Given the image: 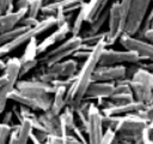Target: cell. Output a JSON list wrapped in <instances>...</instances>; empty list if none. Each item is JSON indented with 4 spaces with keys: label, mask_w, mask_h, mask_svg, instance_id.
<instances>
[{
    "label": "cell",
    "mask_w": 153,
    "mask_h": 144,
    "mask_svg": "<svg viewBox=\"0 0 153 144\" xmlns=\"http://www.w3.org/2000/svg\"><path fill=\"white\" fill-rule=\"evenodd\" d=\"M106 47L108 46H106L105 40L99 41L93 47V49L91 50L88 58L86 60H84L80 70L76 73V80L69 88H67V91H66V102H67V104L72 100H76V101H82L84 100L86 90L90 86V84L92 83L93 71H94V68L97 67V65L99 62L102 52Z\"/></svg>",
    "instance_id": "1"
},
{
    "label": "cell",
    "mask_w": 153,
    "mask_h": 144,
    "mask_svg": "<svg viewBox=\"0 0 153 144\" xmlns=\"http://www.w3.org/2000/svg\"><path fill=\"white\" fill-rule=\"evenodd\" d=\"M56 26V20H55V17H44L43 19H41L35 26H31L27 30H25L22 35H19L17 38H14L13 41L11 42H7V43H4L0 46V55L1 58L7 55L8 53L13 52L14 49L19 48L22 44L24 43H27L32 37H37L38 35L50 30L51 28Z\"/></svg>",
    "instance_id": "2"
},
{
    "label": "cell",
    "mask_w": 153,
    "mask_h": 144,
    "mask_svg": "<svg viewBox=\"0 0 153 144\" xmlns=\"http://www.w3.org/2000/svg\"><path fill=\"white\" fill-rule=\"evenodd\" d=\"M81 44H82L81 36H71L69 38L61 42L57 47L41 54L38 58V62L43 64L45 66H50L56 62H60V61L72 56L74 52L80 49Z\"/></svg>",
    "instance_id": "3"
},
{
    "label": "cell",
    "mask_w": 153,
    "mask_h": 144,
    "mask_svg": "<svg viewBox=\"0 0 153 144\" xmlns=\"http://www.w3.org/2000/svg\"><path fill=\"white\" fill-rule=\"evenodd\" d=\"M147 125L148 122L143 118L136 114H127L120 116L114 131L118 137L134 142L141 136V133L147 127Z\"/></svg>",
    "instance_id": "4"
},
{
    "label": "cell",
    "mask_w": 153,
    "mask_h": 144,
    "mask_svg": "<svg viewBox=\"0 0 153 144\" xmlns=\"http://www.w3.org/2000/svg\"><path fill=\"white\" fill-rule=\"evenodd\" d=\"M152 2L153 0H131L124 26L126 34L131 36H135L137 34Z\"/></svg>",
    "instance_id": "5"
},
{
    "label": "cell",
    "mask_w": 153,
    "mask_h": 144,
    "mask_svg": "<svg viewBox=\"0 0 153 144\" xmlns=\"http://www.w3.org/2000/svg\"><path fill=\"white\" fill-rule=\"evenodd\" d=\"M108 20H109V29L106 31L105 42H106V46L110 47V46L115 44V42H117L120 40L121 35L124 32V25H123V20H122L120 0L114 1L110 5Z\"/></svg>",
    "instance_id": "6"
},
{
    "label": "cell",
    "mask_w": 153,
    "mask_h": 144,
    "mask_svg": "<svg viewBox=\"0 0 153 144\" xmlns=\"http://www.w3.org/2000/svg\"><path fill=\"white\" fill-rule=\"evenodd\" d=\"M118 41L124 49L136 53L142 61L143 60L153 61V44L149 43L148 41L143 38H139L136 36L128 35L126 32L121 35Z\"/></svg>",
    "instance_id": "7"
},
{
    "label": "cell",
    "mask_w": 153,
    "mask_h": 144,
    "mask_svg": "<svg viewBox=\"0 0 153 144\" xmlns=\"http://www.w3.org/2000/svg\"><path fill=\"white\" fill-rule=\"evenodd\" d=\"M142 60L140 56L130 50H116L111 48H105L102 52L98 65H124V64H139Z\"/></svg>",
    "instance_id": "8"
},
{
    "label": "cell",
    "mask_w": 153,
    "mask_h": 144,
    "mask_svg": "<svg viewBox=\"0 0 153 144\" xmlns=\"http://www.w3.org/2000/svg\"><path fill=\"white\" fill-rule=\"evenodd\" d=\"M103 114L100 112V108L92 103L88 108V124H87V143L88 144H98L104 134V127L102 122Z\"/></svg>",
    "instance_id": "9"
},
{
    "label": "cell",
    "mask_w": 153,
    "mask_h": 144,
    "mask_svg": "<svg viewBox=\"0 0 153 144\" xmlns=\"http://www.w3.org/2000/svg\"><path fill=\"white\" fill-rule=\"evenodd\" d=\"M124 65H97L92 74V82H111L126 77Z\"/></svg>",
    "instance_id": "10"
},
{
    "label": "cell",
    "mask_w": 153,
    "mask_h": 144,
    "mask_svg": "<svg viewBox=\"0 0 153 144\" xmlns=\"http://www.w3.org/2000/svg\"><path fill=\"white\" fill-rule=\"evenodd\" d=\"M47 71H49L50 73H53L56 79L57 78H68L72 77L74 74L78 73L79 71V65H78V60L74 58L71 59H65L60 62H56L54 65L47 66Z\"/></svg>",
    "instance_id": "11"
},
{
    "label": "cell",
    "mask_w": 153,
    "mask_h": 144,
    "mask_svg": "<svg viewBox=\"0 0 153 144\" xmlns=\"http://www.w3.org/2000/svg\"><path fill=\"white\" fill-rule=\"evenodd\" d=\"M115 84L111 82H92L86 90L84 100H99L109 98L114 94Z\"/></svg>",
    "instance_id": "12"
},
{
    "label": "cell",
    "mask_w": 153,
    "mask_h": 144,
    "mask_svg": "<svg viewBox=\"0 0 153 144\" xmlns=\"http://www.w3.org/2000/svg\"><path fill=\"white\" fill-rule=\"evenodd\" d=\"M12 126V132L7 144H27L30 133L32 132L31 122L27 118L23 119L20 122H17Z\"/></svg>",
    "instance_id": "13"
},
{
    "label": "cell",
    "mask_w": 153,
    "mask_h": 144,
    "mask_svg": "<svg viewBox=\"0 0 153 144\" xmlns=\"http://www.w3.org/2000/svg\"><path fill=\"white\" fill-rule=\"evenodd\" d=\"M145 107H146L145 103L134 100L124 104H112L109 108L100 109V112L104 115H120L121 116V115H127V114H135L139 110L143 109Z\"/></svg>",
    "instance_id": "14"
},
{
    "label": "cell",
    "mask_w": 153,
    "mask_h": 144,
    "mask_svg": "<svg viewBox=\"0 0 153 144\" xmlns=\"http://www.w3.org/2000/svg\"><path fill=\"white\" fill-rule=\"evenodd\" d=\"M27 14L26 10H13L0 14V34L16 28Z\"/></svg>",
    "instance_id": "15"
},
{
    "label": "cell",
    "mask_w": 153,
    "mask_h": 144,
    "mask_svg": "<svg viewBox=\"0 0 153 144\" xmlns=\"http://www.w3.org/2000/svg\"><path fill=\"white\" fill-rule=\"evenodd\" d=\"M130 89L134 96V100L145 103L146 106H149L153 103V88H149L140 82H135L130 79Z\"/></svg>",
    "instance_id": "16"
},
{
    "label": "cell",
    "mask_w": 153,
    "mask_h": 144,
    "mask_svg": "<svg viewBox=\"0 0 153 144\" xmlns=\"http://www.w3.org/2000/svg\"><path fill=\"white\" fill-rule=\"evenodd\" d=\"M19 72H20V60L19 58H8L6 60L5 64V68H4V74L7 78V86H10L11 89L16 88L17 82L20 79L19 77Z\"/></svg>",
    "instance_id": "17"
},
{
    "label": "cell",
    "mask_w": 153,
    "mask_h": 144,
    "mask_svg": "<svg viewBox=\"0 0 153 144\" xmlns=\"http://www.w3.org/2000/svg\"><path fill=\"white\" fill-rule=\"evenodd\" d=\"M109 0H87L82 4L85 10V20L90 23L102 12H104L108 7Z\"/></svg>",
    "instance_id": "18"
},
{
    "label": "cell",
    "mask_w": 153,
    "mask_h": 144,
    "mask_svg": "<svg viewBox=\"0 0 153 144\" xmlns=\"http://www.w3.org/2000/svg\"><path fill=\"white\" fill-rule=\"evenodd\" d=\"M37 116H38L39 122L44 126V128L48 131L49 134H61V126H60L59 116L53 115L49 110L41 112Z\"/></svg>",
    "instance_id": "19"
},
{
    "label": "cell",
    "mask_w": 153,
    "mask_h": 144,
    "mask_svg": "<svg viewBox=\"0 0 153 144\" xmlns=\"http://www.w3.org/2000/svg\"><path fill=\"white\" fill-rule=\"evenodd\" d=\"M59 120L61 126V134H72V131L75 127L76 121H75L74 112L68 106H66L65 109L60 113Z\"/></svg>",
    "instance_id": "20"
},
{
    "label": "cell",
    "mask_w": 153,
    "mask_h": 144,
    "mask_svg": "<svg viewBox=\"0 0 153 144\" xmlns=\"http://www.w3.org/2000/svg\"><path fill=\"white\" fill-rule=\"evenodd\" d=\"M66 91H67L66 88L60 86V88H56L55 92L53 94V102H51V106L49 108V112L53 115L59 116L60 113L67 106V102H66Z\"/></svg>",
    "instance_id": "21"
},
{
    "label": "cell",
    "mask_w": 153,
    "mask_h": 144,
    "mask_svg": "<svg viewBox=\"0 0 153 144\" xmlns=\"http://www.w3.org/2000/svg\"><path fill=\"white\" fill-rule=\"evenodd\" d=\"M44 144H85L73 134H49Z\"/></svg>",
    "instance_id": "22"
},
{
    "label": "cell",
    "mask_w": 153,
    "mask_h": 144,
    "mask_svg": "<svg viewBox=\"0 0 153 144\" xmlns=\"http://www.w3.org/2000/svg\"><path fill=\"white\" fill-rule=\"evenodd\" d=\"M131 80H135V82H140L149 88H153V72L152 71H148L147 68L142 67L140 65V67L136 70V72L133 74V77L130 78Z\"/></svg>",
    "instance_id": "23"
},
{
    "label": "cell",
    "mask_w": 153,
    "mask_h": 144,
    "mask_svg": "<svg viewBox=\"0 0 153 144\" xmlns=\"http://www.w3.org/2000/svg\"><path fill=\"white\" fill-rule=\"evenodd\" d=\"M37 37H32L27 43L26 47L24 49V53L22 54V56L19 58L20 62H25V61H30V60H35L37 59Z\"/></svg>",
    "instance_id": "24"
},
{
    "label": "cell",
    "mask_w": 153,
    "mask_h": 144,
    "mask_svg": "<svg viewBox=\"0 0 153 144\" xmlns=\"http://www.w3.org/2000/svg\"><path fill=\"white\" fill-rule=\"evenodd\" d=\"M108 17H109V8H106L104 12H102L99 16H97L93 20H91V22L88 23V24H90V28H88V30H87L85 34L91 35V34H97V32H99L100 29H102V26L105 24Z\"/></svg>",
    "instance_id": "25"
},
{
    "label": "cell",
    "mask_w": 153,
    "mask_h": 144,
    "mask_svg": "<svg viewBox=\"0 0 153 144\" xmlns=\"http://www.w3.org/2000/svg\"><path fill=\"white\" fill-rule=\"evenodd\" d=\"M29 26H25V25H17L16 28L8 30V31H5V32H1L0 34V46L4 44V43H7V42H11L13 41L14 38H17L19 35H22L25 30H27Z\"/></svg>",
    "instance_id": "26"
},
{
    "label": "cell",
    "mask_w": 153,
    "mask_h": 144,
    "mask_svg": "<svg viewBox=\"0 0 153 144\" xmlns=\"http://www.w3.org/2000/svg\"><path fill=\"white\" fill-rule=\"evenodd\" d=\"M85 22H86L85 20V10H84V6L81 5V7L79 8L78 14L74 17V20H73V23L71 25V35L72 36H80V32H81V29H82V24Z\"/></svg>",
    "instance_id": "27"
},
{
    "label": "cell",
    "mask_w": 153,
    "mask_h": 144,
    "mask_svg": "<svg viewBox=\"0 0 153 144\" xmlns=\"http://www.w3.org/2000/svg\"><path fill=\"white\" fill-rule=\"evenodd\" d=\"M59 43L57 42V37H56V34L53 31L50 35H48L47 37H44L41 42L37 43V55H41L43 53H45L49 48H51L54 44Z\"/></svg>",
    "instance_id": "28"
},
{
    "label": "cell",
    "mask_w": 153,
    "mask_h": 144,
    "mask_svg": "<svg viewBox=\"0 0 153 144\" xmlns=\"http://www.w3.org/2000/svg\"><path fill=\"white\" fill-rule=\"evenodd\" d=\"M109 98L114 102V104H124V103L134 101V96H133L131 91H128V92H114Z\"/></svg>",
    "instance_id": "29"
},
{
    "label": "cell",
    "mask_w": 153,
    "mask_h": 144,
    "mask_svg": "<svg viewBox=\"0 0 153 144\" xmlns=\"http://www.w3.org/2000/svg\"><path fill=\"white\" fill-rule=\"evenodd\" d=\"M105 36H106V31L105 32H97V34H84L82 37V43H86V44H90V46H96L99 41L102 40H105Z\"/></svg>",
    "instance_id": "30"
},
{
    "label": "cell",
    "mask_w": 153,
    "mask_h": 144,
    "mask_svg": "<svg viewBox=\"0 0 153 144\" xmlns=\"http://www.w3.org/2000/svg\"><path fill=\"white\" fill-rule=\"evenodd\" d=\"M54 32L56 34L57 42L61 43V42H63L65 40H67L68 34H71V24L66 22V23H63L62 25L56 26V29L54 30Z\"/></svg>",
    "instance_id": "31"
},
{
    "label": "cell",
    "mask_w": 153,
    "mask_h": 144,
    "mask_svg": "<svg viewBox=\"0 0 153 144\" xmlns=\"http://www.w3.org/2000/svg\"><path fill=\"white\" fill-rule=\"evenodd\" d=\"M43 5H44V0H30L27 16L38 18V14L41 13V10H42Z\"/></svg>",
    "instance_id": "32"
},
{
    "label": "cell",
    "mask_w": 153,
    "mask_h": 144,
    "mask_svg": "<svg viewBox=\"0 0 153 144\" xmlns=\"http://www.w3.org/2000/svg\"><path fill=\"white\" fill-rule=\"evenodd\" d=\"M13 89H11L7 85H4L2 88H0V115L5 112L6 109V104L8 101V95Z\"/></svg>",
    "instance_id": "33"
},
{
    "label": "cell",
    "mask_w": 153,
    "mask_h": 144,
    "mask_svg": "<svg viewBox=\"0 0 153 144\" xmlns=\"http://www.w3.org/2000/svg\"><path fill=\"white\" fill-rule=\"evenodd\" d=\"M12 132V126L0 122V144H7Z\"/></svg>",
    "instance_id": "34"
},
{
    "label": "cell",
    "mask_w": 153,
    "mask_h": 144,
    "mask_svg": "<svg viewBox=\"0 0 153 144\" xmlns=\"http://www.w3.org/2000/svg\"><path fill=\"white\" fill-rule=\"evenodd\" d=\"M120 119V115H104L103 114V118H102V122H103V127L104 130L106 128H111L114 130L117 121Z\"/></svg>",
    "instance_id": "35"
},
{
    "label": "cell",
    "mask_w": 153,
    "mask_h": 144,
    "mask_svg": "<svg viewBox=\"0 0 153 144\" xmlns=\"http://www.w3.org/2000/svg\"><path fill=\"white\" fill-rule=\"evenodd\" d=\"M115 136H116V132H115L114 130L106 128V130L104 131V134H103V137H102V139L99 140L98 144H112Z\"/></svg>",
    "instance_id": "36"
},
{
    "label": "cell",
    "mask_w": 153,
    "mask_h": 144,
    "mask_svg": "<svg viewBox=\"0 0 153 144\" xmlns=\"http://www.w3.org/2000/svg\"><path fill=\"white\" fill-rule=\"evenodd\" d=\"M13 6L14 0H0V14L8 11H13Z\"/></svg>",
    "instance_id": "37"
},
{
    "label": "cell",
    "mask_w": 153,
    "mask_h": 144,
    "mask_svg": "<svg viewBox=\"0 0 153 144\" xmlns=\"http://www.w3.org/2000/svg\"><path fill=\"white\" fill-rule=\"evenodd\" d=\"M38 22H39L38 18H36V17H31V16H27V14H26V16L20 20L19 25H25V26L31 28V26H35Z\"/></svg>",
    "instance_id": "38"
},
{
    "label": "cell",
    "mask_w": 153,
    "mask_h": 144,
    "mask_svg": "<svg viewBox=\"0 0 153 144\" xmlns=\"http://www.w3.org/2000/svg\"><path fill=\"white\" fill-rule=\"evenodd\" d=\"M90 53H91V52H87V50H84V49H78L76 52L73 53L72 56H73L74 59H76V60H86V59L88 58Z\"/></svg>",
    "instance_id": "39"
},
{
    "label": "cell",
    "mask_w": 153,
    "mask_h": 144,
    "mask_svg": "<svg viewBox=\"0 0 153 144\" xmlns=\"http://www.w3.org/2000/svg\"><path fill=\"white\" fill-rule=\"evenodd\" d=\"M2 114H4V116L1 119V122L6 124V125H11L12 124V118H13V110H7V112H4Z\"/></svg>",
    "instance_id": "40"
},
{
    "label": "cell",
    "mask_w": 153,
    "mask_h": 144,
    "mask_svg": "<svg viewBox=\"0 0 153 144\" xmlns=\"http://www.w3.org/2000/svg\"><path fill=\"white\" fill-rule=\"evenodd\" d=\"M16 10H29L30 0H17L16 1Z\"/></svg>",
    "instance_id": "41"
},
{
    "label": "cell",
    "mask_w": 153,
    "mask_h": 144,
    "mask_svg": "<svg viewBox=\"0 0 153 144\" xmlns=\"http://www.w3.org/2000/svg\"><path fill=\"white\" fill-rule=\"evenodd\" d=\"M140 38H143V40H146V41H148L149 43L153 44V28L147 29L146 31H143Z\"/></svg>",
    "instance_id": "42"
},
{
    "label": "cell",
    "mask_w": 153,
    "mask_h": 144,
    "mask_svg": "<svg viewBox=\"0 0 153 144\" xmlns=\"http://www.w3.org/2000/svg\"><path fill=\"white\" fill-rule=\"evenodd\" d=\"M141 138L143 140V144H153V140L149 138V134H148V131H147V127L143 130V132L141 133Z\"/></svg>",
    "instance_id": "43"
},
{
    "label": "cell",
    "mask_w": 153,
    "mask_h": 144,
    "mask_svg": "<svg viewBox=\"0 0 153 144\" xmlns=\"http://www.w3.org/2000/svg\"><path fill=\"white\" fill-rule=\"evenodd\" d=\"M29 142H31V144H44L43 142H41V140H39V139L36 137V134H35L33 132H31V133H30Z\"/></svg>",
    "instance_id": "44"
},
{
    "label": "cell",
    "mask_w": 153,
    "mask_h": 144,
    "mask_svg": "<svg viewBox=\"0 0 153 144\" xmlns=\"http://www.w3.org/2000/svg\"><path fill=\"white\" fill-rule=\"evenodd\" d=\"M147 131H148V134H149V138L153 140V119L148 122L147 125Z\"/></svg>",
    "instance_id": "45"
},
{
    "label": "cell",
    "mask_w": 153,
    "mask_h": 144,
    "mask_svg": "<svg viewBox=\"0 0 153 144\" xmlns=\"http://www.w3.org/2000/svg\"><path fill=\"white\" fill-rule=\"evenodd\" d=\"M141 66L147 68L148 71H153V61H147V62H141Z\"/></svg>",
    "instance_id": "46"
},
{
    "label": "cell",
    "mask_w": 153,
    "mask_h": 144,
    "mask_svg": "<svg viewBox=\"0 0 153 144\" xmlns=\"http://www.w3.org/2000/svg\"><path fill=\"white\" fill-rule=\"evenodd\" d=\"M7 84V78H6V76L2 73L1 76H0V88H2L4 85H6Z\"/></svg>",
    "instance_id": "47"
},
{
    "label": "cell",
    "mask_w": 153,
    "mask_h": 144,
    "mask_svg": "<svg viewBox=\"0 0 153 144\" xmlns=\"http://www.w3.org/2000/svg\"><path fill=\"white\" fill-rule=\"evenodd\" d=\"M5 64H6V61H4L2 58H0V71H4V68H5Z\"/></svg>",
    "instance_id": "48"
},
{
    "label": "cell",
    "mask_w": 153,
    "mask_h": 144,
    "mask_svg": "<svg viewBox=\"0 0 153 144\" xmlns=\"http://www.w3.org/2000/svg\"><path fill=\"white\" fill-rule=\"evenodd\" d=\"M27 144H29V143H27Z\"/></svg>",
    "instance_id": "49"
}]
</instances>
